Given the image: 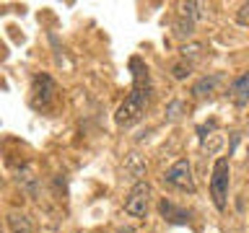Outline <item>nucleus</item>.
<instances>
[{"mask_svg":"<svg viewBox=\"0 0 249 233\" xmlns=\"http://www.w3.org/2000/svg\"><path fill=\"white\" fill-rule=\"evenodd\" d=\"M148 104H151V88L148 85H132L130 96L122 101L114 114L117 127H132V124H138L143 119Z\"/></svg>","mask_w":249,"mask_h":233,"instance_id":"f257e3e1","label":"nucleus"},{"mask_svg":"<svg viewBox=\"0 0 249 233\" xmlns=\"http://www.w3.org/2000/svg\"><path fill=\"white\" fill-rule=\"evenodd\" d=\"M231 163L229 158H215L213 163V171H210V197H213V205L221 210H226L229 205V184H231Z\"/></svg>","mask_w":249,"mask_h":233,"instance_id":"f03ea898","label":"nucleus"},{"mask_svg":"<svg viewBox=\"0 0 249 233\" xmlns=\"http://www.w3.org/2000/svg\"><path fill=\"white\" fill-rule=\"evenodd\" d=\"M163 186L195 194L197 192V184H195V176H192V163L187 158H179L177 163H171L166 168V174H163Z\"/></svg>","mask_w":249,"mask_h":233,"instance_id":"7ed1b4c3","label":"nucleus"},{"mask_svg":"<svg viewBox=\"0 0 249 233\" xmlns=\"http://www.w3.org/2000/svg\"><path fill=\"white\" fill-rule=\"evenodd\" d=\"M151 197H153V186L148 182H135L132 189L124 200V213L130 217H145L148 215V205H151Z\"/></svg>","mask_w":249,"mask_h":233,"instance_id":"20e7f679","label":"nucleus"},{"mask_svg":"<svg viewBox=\"0 0 249 233\" xmlns=\"http://www.w3.org/2000/svg\"><path fill=\"white\" fill-rule=\"evenodd\" d=\"M54 93H57V85H54L50 75L47 73L34 75V81H31V106L42 109V112H50L54 104Z\"/></svg>","mask_w":249,"mask_h":233,"instance_id":"39448f33","label":"nucleus"},{"mask_svg":"<svg viewBox=\"0 0 249 233\" xmlns=\"http://www.w3.org/2000/svg\"><path fill=\"white\" fill-rule=\"evenodd\" d=\"M5 223L11 233H34V220L26 213H21V210H11L5 215Z\"/></svg>","mask_w":249,"mask_h":233,"instance_id":"423d86ee","label":"nucleus"},{"mask_svg":"<svg viewBox=\"0 0 249 233\" xmlns=\"http://www.w3.org/2000/svg\"><path fill=\"white\" fill-rule=\"evenodd\" d=\"M229 93H231V99L236 101L239 106L249 104V70H247V73H241L239 78H233L231 85H229Z\"/></svg>","mask_w":249,"mask_h":233,"instance_id":"0eeeda50","label":"nucleus"},{"mask_svg":"<svg viewBox=\"0 0 249 233\" xmlns=\"http://www.w3.org/2000/svg\"><path fill=\"white\" fill-rule=\"evenodd\" d=\"M221 83H223V75H221V73H210V75L200 78V81L192 85V96H197V99L210 96V93H215V88H218Z\"/></svg>","mask_w":249,"mask_h":233,"instance_id":"6e6552de","label":"nucleus"},{"mask_svg":"<svg viewBox=\"0 0 249 233\" xmlns=\"http://www.w3.org/2000/svg\"><path fill=\"white\" fill-rule=\"evenodd\" d=\"M171 78L174 81H187L190 78V73H192V62H187L184 57L182 60H177V62H171Z\"/></svg>","mask_w":249,"mask_h":233,"instance_id":"1a4fd4ad","label":"nucleus"},{"mask_svg":"<svg viewBox=\"0 0 249 233\" xmlns=\"http://www.w3.org/2000/svg\"><path fill=\"white\" fill-rule=\"evenodd\" d=\"M182 13L190 16L192 21H197L205 16V3H182Z\"/></svg>","mask_w":249,"mask_h":233,"instance_id":"9d476101","label":"nucleus"},{"mask_svg":"<svg viewBox=\"0 0 249 233\" xmlns=\"http://www.w3.org/2000/svg\"><path fill=\"white\" fill-rule=\"evenodd\" d=\"M236 23H239V26H244V29H249V3H241V5H239Z\"/></svg>","mask_w":249,"mask_h":233,"instance_id":"9b49d317","label":"nucleus"},{"mask_svg":"<svg viewBox=\"0 0 249 233\" xmlns=\"http://www.w3.org/2000/svg\"><path fill=\"white\" fill-rule=\"evenodd\" d=\"M174 29H177L179 36H192V21H187V23L184 21H177Z\"/></svg>","mask_w":249,"mask_h":233,"instance_id":"f8f14e48","label":"nucleus"},{"mask_svg":"<svg viewBox=\"0 0 249 233\" xmlns=\"http://www.w3.org/2000/svg\"><path fill=\"white\" fill-rule=\"evenodd\" d=\"M0 233H3V225H0Z\"/></svg>","mask_w":249,"mask_h":233,"instance_id":"ddd939ff","label":"nucleus"}]
</instances>
